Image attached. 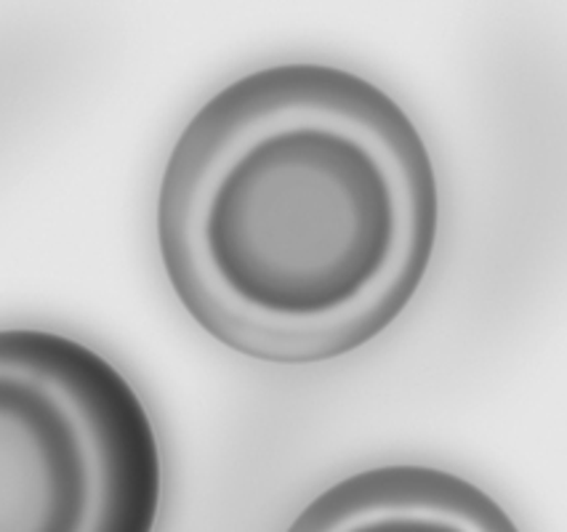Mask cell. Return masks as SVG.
<instances>
[{
  "mask_svg": "<svg viewBox=\"0 0 567 532\" xmlns=\"http://www.w3.org/2000/svg\"><path fill=\"white\" fill-rule=\"evenodd\" d=\"M440 227L432 155L379 85L328 64L229 83L176 139L157 246L208 336L309 365L371 344L405 312Z\"/></svg>",
  "mask_w": 567,
  "mask_h": 532,
  "instance_id": "cell-1",
  "label": "cell"
},
{
  "mask_svg": "<svg viewBox=\"0 0 567 532\" xmlns=\"http://www.w3.org/2000/svg\"><path fill=\"white\" fill-rule=\"evenodd\" d=\"M286 532H519L470 479L421 463H389L339 479Z\"/></svg>",
  "mask_w": 567,
  "mask_h": 532,
  "instance_id": "cell-3",
  "label": "cell"
},
{
  "mask_svg": "<svg viewBox=\"0 0 567 532\" xmlns=\"http://www.w3.org/2000/svg\"><path fill=\"white\" fill-rule=\"evenodd\" d=\"M163 466L110 359L54 331H0V532H155Z\"/></svg>",
  "mask_w": 567,
  "mask_h": 532,
  "instance_id": "cell-2",
  "label": "cell"
}]
</instances>
